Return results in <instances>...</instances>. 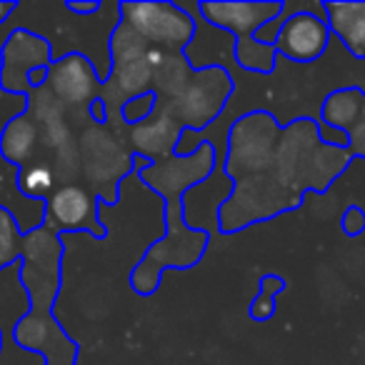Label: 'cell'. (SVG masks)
Segmentation results:
<instances>
[{"label":"cell","mask_w":365,"mask_h":365,"mask_svg":"<svg viewBox=\"0 0 365 365\" xmlns=\"http://www.w3.org/2000/svg\"><path fill=\"white\" fill-rule=\"evenodd\" d=\"M195 11L208 26L233 38V58L243 71L270 76L278 66L273 46H260L255 33L275 21L283 11V0H198Z\"/></svg>","instance_id":"cell-4"},{"label":"cell","mask_w":365,"mask_h":365,"mask_svg":"<svg viewBox=\"0 0 365 365\" xmlns=\"http://www.w3.org/2000/svg\"><path fill=\"white\" fill-rule=\"evenodd\" d=\"M16 188L26 200L46 203L51 193L56 190V173L48 163H28L16 170Z\"/></svg>","instance_id":"cell-17"},{"label":"cell","mask_w":365,"mask_h":365,"mask_svg":"<svg viewBox=\"0 0 365 365\" xmlns=\"http://www.w3.org/2000/svg\"><path fill=\"white\" fill-rule=\"evenodd\" d=\"M46 88L63 108H91V103L101 98L103 76L91 58L83 53H68L56 58L48 68Z\"/></svg>","instance_id":"cell-11"},{"label":"cell","mask_w":365,"mask_h":365,"mask_svg":"<svg viewBox=\"0 0 365 365\" xmlns=\"http://www.w3.org/2000/svg\"><path fill=\"white\" fill-rule=\"evenodd\" d=\"M43 225L61 238L66 233H88L98 240L108 235L106 223L101 220V200L78 182H66L53 190L46 200Z\"/></svg>","instance_id":"cell-10"},{"label":"cell","mask_w":365,"mask_h":365,"mask_svg":"<svg viewBox=\"0 0 365 365\" xmlns=\"http://www.w3.org/2000/svg\"><path fill=\"white\" fill-rule=\"evenodd\" d=\"M363 106H365L363 88H358V86L335 88V91H330L328 96H325V101L320 103L318 123L320 125L348 133L350 128H353V123L358 120Z\"/></svg>","instance_id":"cell-16"},{"label":"cell","mask_w":365,"mask_h":365,"mask_svg":"<svg viewBox=\"0 0 365 365\" xmlns=\"http://www.w3.org/2000/svg\"><path fill=\"white\" fill-rule=\"evenodd\" d=\"M63 238L46 225L23 235L21 283L31 310L18 320L13 340L23 350L43 358L46 365H78L81 345L56 318V303L63 288Z\"/></svg>","instance_id":"cell-2"},{"label":"cell","mask_w":365,"mask_h":365,"mask_svg":"<svg viewBox=\"0 0 365 365\" xmlns=\"http://www.w3.org/2000/svg\"><path fill=\"white\" fill-rule=\"evenodd\" d=\"M66 11L76 13V16H93V13L101 11V3L98 0H68L66 3Z\"/></svg>","instance_id":"cell-23"},{"label":"cell","mask_w":365,"mask_h":365,"mask_svg":"<svg viewBox=\"0 0 365 365\" xmlns=\"http://www.w3.org/2000/svg\"><path fill=\"white\" fill-rule=\"evenodd\" d=\"M163 200V228L165 233L148 245L140 255L135 268L130 270L133 293L140 298H150L158 293L163 280V270H190L203 260L208 245L213 240L210 230H198L185 225L182 218V198L180 190H160L155 193Z\"/></svg>","instance_id":"cell-3"},{"label":"cell","mask_w":365,"mask_h":365,"mask_svg":"<svg viewBox=\"0 0 365 365\" xmlns=\"http://www.w3.org/2000/svg\"><path fill=\"white\" fill-rule=\"evenodd\" d=\"M118 21L138 33L150 48L165 53H185L198 33L193 11L173 0H123L118 3Z\"/></svg>","instance_id":"cell-6"},{"label":"cell","mask_w":365,"mask_h":365,"mask_svg":"<svg viewBox=\"0 0 365 365\" xmlns=\"http://www.w3.org/2000/svg\"><path fill=\"white\" fill-rule=\"evenodd\" d=\"M330 28L325 16L318 13H295L283 23V28L275 36V53L278 58H288L298 66H310L320 61L330 46Z\"/></svg>","instance_id":"cell-12"},{"label":"cell","mask_w":365,"mask_h":365,"mask_svg":"<svg viewBox=\"0 0 365 365\" xmlns=\"http://www.w3.org/2000/svg\"><path fill=\"white\" fill-rule=\"evenodd\" d=\"M23 233L18 228V220L13 218L11 210L0 208V270L21 260Z\"/></svg>","instance_id":"cell-19"},{"label":"cell","mask_w":365,"mask_h":365,"mask_svg":"<svg viewBox=\"0 0 365 365\" xmlns=\"http://www.w3.org/2000/svg\"><path fill=\"white\" fill-rule=\"evenodd\" d=\"M340 230H343L348 238H358L365 233V210L360 205H348V208L340 213Z\"/></svg>","instance_id":"cell-21"},{"label":"cell","mask_w":365,"mask_h":365,"mask_svg":"<svg viewBox=\"0 0 365 365\" xmlns=\"http://www.w3.org/2000/svg\"><path fill=\"white\" fill-rule=\"evenodd\" d=\"M110 71L101 88V101L108 113V128H123L120 125V108L133 96L150 91L153 81V66H150V46L143 41L138 33H133L125 23L118 21L113 28L110 41Z\"/></svg>","instance_id":"cell-5"},{"label":"cell","mask_w":365,"mask_h":365,"mask_svg":"<svg viewBox=\"0 0 365 365\" xmlns=\"http://www.w3.org/2000/svg\"><path fill=\"white\" fill-rule=\"evenodd\" d=\"M323 11L330 36L338 38L353 58L365 61V0H323Z\"/></svg>","instance_id":"cell-14"},{"label":"cell","mask_w":365,"mask_h":365,"mask_svg":"<svg viewBox=\"0 0 365 365\" xmlns=\"http://www.w3.org/2000/svg\"><path fill=\"white\" fill-rule=\"evenodd\" d=\"M235 93L233 73L223 66H208L193 71L175 101L158 103L170 110V115L188 133H200L223 115L225 106Z\"/></svg>","instance_id":"cell-7"},{"label":"cell","mask_w":365,"mask_h":365,"mask_svg":"<svg viewBox=\"0 0 365 365\" xmlns=\"http://www.w3.org/2000/svg\"><path fill=\"white\" fill-rule=\"evenodd\" d=\"M16 11H18V3H0V26H6Z\"/></svg>","instance_id":"cell-24"},{"label":"cell","mask_w":365,"mask_h":365,"mask_svg":"<svg viewBox=\"0 0 365 365\" xmlns=\"http://www.w3.org/2000/svg\"><path fill=\"white\" fill-rule=\"evenodd\" d=\"M83 170L91 178V193L101 205H118L120 180L133 173V153L123 138L113 135L103 125H96L83 135Z\"/></svg>","instance_id":"cell-8"},{"label":"cell","mask_w":365,"mask_h":365,"mask_svg":"<svg viewBox=\"0 0 365 365\" xmlns=\"http://www.w3.org/2000/svg\"><path fill=\"white\" fill-rule=\"evenodd\" d=\"M348 135H350V145H348L350 155L365 158V106H363V110H360L358 120H355L353 128L348 130Z\"/></svg>","instance_id":"cell-22"},{"label":"cell","mask_w":365,"mask_h":365,"mask_svg":"<svg viewBox=\"0 0 365 365\" xmlns=\"http://www.w3.org/2000/svg\"><path fill=\"white\" fill-rule=\"evenodd\" d=\"M0 350H3V333H0Z\"/></svg>","instance_id":"cell-25"},{"label":"cell","mask_w":365,"mask_h":365,"mask_svg":"<svg viewBox=\"0 0 365 365\" xmlns=\"http://www.w3.org/2000/svg\"><path fill=\"white\" fill-rule=\"evenodd\" d=\"M285 288H288V283H285L283 275H275V273L260 275V288L248 305L250 320H255V323H268V320H273L275 308H278V300L275 298H278Z\"/></svg>","instance_id":"cell-18"},{"label":"cell","mask_w":365,"mask_h":365,"mask_svg":"<svg viewBox=\"0 0 365 365\" xmlns=\"http://www.w3.org/2000/svg\"><path fill=\"white\" fill-rule=\"evenodd\" d=\"M155 108H158V96L153 91L133 96L130 101H125L120 108V125L125 128V130L140 125V123H145L148 118L155 113Z\"/></svg>","instance_id":"cell-20"},{"label":"cell","mask_w":365,"mask_h":365,"mask_svg":"<svg viewBox=\"0 0 365 365\" xmlns=\"http://www.w3.org/2000/svg\"><path fill=\"white\" fill-rule=\"evenodd\" d=\"M182 130L185 128L170 115V110L165 106H158L155 113L145 123L128 130V140H130L133 155H145L155 163L175 155V145L180 140Z\"/></svg>","instance_id":"cell-13"},{"label":"cell","mask_w":365,"mask_h":365,"mask_svg":"<svg viewBox=\"0 0 365 365\" xmlns=\"http://www.w3.org/2000/svg\"><path fill=\"white\" fill-rule=\"evenodd\" d=\"M56 61L53 46L28 28L8 33L0 48V91L8 96H31V73L38 68H51Z\"/></svg>","instance_id":"cell-9"},{"label":"cell","mask_w":365,"mask_h":365,"mask_svg":"<svg viewBox=\"0 0 365 365\" xmlns=\"http://www.w3.org/2000/svg\"><path fill=\"white\" fill-rule=\"evenodd\" d=\"M38 145H41V128L31 113H21L6 120L0 130V158L11 168H23L36 160Z\"/></svg>","instance_id":"cell-15"},{"label":"cell","mask_w":365,"mask_h":365,"mask_svg":"<svg viewBox=\"0 0 365 365\" xmlns=\"http://www.w3.org/2000/svg\"><path fill=\"white\" fill-rule=\"evenodd\" d=\"M355 158L348 148L320 140L318 120L295 118L288 125L270 110H250L228 128L223 175L233 182L215 220L223 235L275 220L303 205L305 193H328Z\"/></svg>","instance_id":"cell-1"}]
</instances>
